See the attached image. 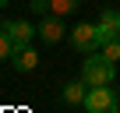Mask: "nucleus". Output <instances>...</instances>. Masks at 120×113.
Listing matches in <instances>:
<instances>
[{
  "label": "nucleus",
  "mask_w": 120,
  "mask_h": 113,
  "mask_svg": "<svg viewBox=\"0 0 120 113\" xmlns=\"http://www.w3.org/2000/svg\"><path fill=\"white\" fill-rule=\"evenodd\" d=\"M116 78V64L109 60L106 53H88V60L81 64V81L88 88H99V85H113Z\"/></svg>",
  "instance_id": "f257e3e1"
},
{
  "label": "nucleus",
  "mask_w": 120,
  "mask_h": 113,
  "mask_svg": "<svg viewBox=\"0 0 120 113\" xmlns=\"http://www.w3.org/2000/svg\"><path fill=\"white\" fill-rule=\"evenodd\" d=\"M81 106L88 113H120V95L109 85H99V88H88V95H85Z\"/></svg>",
  "instance_id": "f03ea898"
},
{
  "label": "nucleus",
  "mask_w": 120,
  "mask_h": 113,
  "mask_svg": "<svg viewBox=\"0 0 120 113\" xmlns=\"http://www.w3.org/2000/svg\"><path fill=\"white\" fill-rule=\"evenodd\" d=\"M67 39H71V46H74L78 53H95V49H99V32H95V25H88V21H78V25L67 32Z\"/></svg>",
  "instance_id": "7ed1b4c3"
},
{
  "label": "nucleus",
  "mask_w": 120,
  "mask_h": 113,
  "mask_svg": "<svg viewBox=\"0 0 120 113\" xmlns=\"http://www.w3.org/2000/svg\"><path fill=\"white\" fill-rule=\"evenodd\" d=\"M7 35H11V42H14V49H25V46H32V35H39V28H32L28 21H21V18H11V21H4L0 25Z\"/></svg>",
  "instance_id": "20e7f679"
},
{
  "label": "nucleus",
  "mask_w": 120,
  "mask_h": 113,
  "mask_svg": "<svg viewBox=\"0 0 120 113\" xmlns=\"http://www.w3.org/2000/svg\"><path fill=\"white\" fill-rule=\"evenodd\" d=\"M64 35H67V28H64V21H60V14H46V18L39 21V39H42L46 46L60 42Z\"/></svg>",
  "instance_id": "39448f33"
},
{
  "label": "nucleus",
  "mask_w": 120,
  "mask_h": 113,
  "mask_svg": "<svg viewBox=\"0 0 120 113\" xmlns=\"http://www.w3.org/2000/svg\"><path fill=\"white\" fill-rule=\"evenodd\" d=\"M11 64H14V67H18L21 74H28V71H35V67H39V53H35L32 46H25V49H14Z\"/></svg>",
  "instance_id": "423d86ee"
},
{
  "label": "nucleus",
  "mask_w": 120,
  "mask_h": 113,
  "mask_svg": "<svg viewBox=\"0 0 120 113\" xmlns=\"http://www.w3.org/2000/svg\"><path fill=\"white\" fill-rule=\"evenodd\" d=\"M85 95H88V85H85V81H71V85H64V102L78 106V102H85Z\"/></svg>",
  "instance_id": "0eeeda50"
},
{
  "label": "nucleus",
  "mask_w": 120,
  "mask_h": 113,
  "mask_svg": "<svg viewBox=\"0 0 120 113\" xmlns=\"http://www.w3.org/2000/svg\"><path fill=\"white\" fill-rule=\"evenodd\" d=\"M102 53L109 56V60H120V32H113V35L102 42Z\"/></svg>",
  "instance_id": "6e6552de"
},
{
  "label": "nucleus",
  "mask_w": 120,
  "mask_h": 113,
  "mask_svg": "<svg viewBox=\"0 0 120 113\" xmlns=\"http://www.w3.org/2000/svg\"><path fill=\"white\" fill-rule=\"evenodd\" d=\"M74 7H81V0H49V11L53 14H71Z\"/></svg>",
  "instance_id": "1a4fd4ad"
},
{
  "label": "nucleus",
  "mask_w": 120,
  "mask_h": 113,
  "mask_svg": "<svg viewBox=\"0 0 120 113\" xmlns=\"http://www.w3.org/2000/svg\"><path fill=\"white\" fill-rule=\"evenodd\" d=\"M14 56V42H11V35L0 28V60H11Z\"/></svg>",
  "instance_id": "9d476101"
},
{
  "label": "nucleus",
  "mask_w": 120,
  "mask_h": 113,
  "mask_svg": "<svg viewBox=\"0 0 120 113\" xmlns=\"http://www.w3.org/2000/svg\"><path fill=\"white\" fill-rule=\"evenodd\" d=\"M28 7H32V14L46 18V14H49V0H28Z\"/></svg>",
  "instance_id": "9b49d317"
},
{
  "label": "nucleus",
  "mask_w": 120,
  "mask_h": 113,
  "mask_svg": "<svg viewBox=\"0 0 120 113\" xmlns=\"http://www.w3.org/2000/svg\"><path fill=\"white\" fill-rule=\"evenodd\" d=\"M7 4H11V0H0V11H4V7H7Z\"/></svg>",
  "instance_id": "f8f14e48"
},
{
  "label": "nucleus",
  "mask_w": 120,
  "mask_h": 113,
  "mask_svg": "<svg viewBox=\"0 0 120 113\" xmlns=\"http://www.w3.org/2000/svg\"><path fill=\"white\" fill-rule=\"evenodd\" d=\"M116 32H120V21H116Z\"/></svg>",
  "instance_id": "ddd939ff"
}]
</instances>
